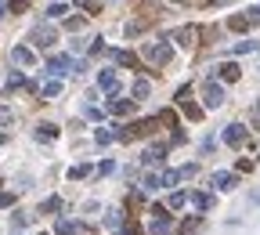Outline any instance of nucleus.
Instances as JSON below:
<instances>
[{
  "instance_id": "1",
  "label": "nucleus",
  "mask_w": 260,
  "mask_h": 235,
  "mask_svg": "<svg viewBox=\"0 0 260 235\" xmlns=\"http://www.w3.org/2000/svg\"><path fill=\"white\" fill-rule=\"evenodd\" d=\"M145 58L152 62V65H166V62L173 58V47L166 44V40H155V44H148V47H145Z\"/></svg>"
},
{
  "instance_id": "2",
  "label": "nucleus",
  "mask_w": 260,
  "mask_h": 235,
  "mask_svg": "<svg viewBox=\"0 0 260 235\" xmlns=\"http://www.w3.org/2000/svg\"><path fill=\"white\" fill-rule=\"evenodd\" d=\"M29 40H33L36 47H51L54 40H58V33H54V25H51V22H40V25H33Z\"/></svg>"
},
{
  "instance_id": "3",
  "label": "nucleus",
  "mask_w": 260,
  "mask_h": 235,
  "mask_svg": "<svg viewBox=\"0 0 260 235\" xmlns=\"http://www.w3.org/2000/svg\"><path fill=\"white\" fill-rule=\"evenodd\" d=\"M72 69H83V65H76L69 54H58V58L47 62V72H51V76H65V72H72Z\"/></svg>"
},
{
  "instance_id": "4",
  "label": "nucleus",
  "mask_w": 260,
  "mask_h": 235,
  "mask_svg": "<svg viewBox=\"0 0 260 235\" xmlns=\"http://www.w3.org/2000/svg\"><path fill=\"white\" fill-rule=\"evenodd\" d=\"M202 101H206V109H220V105H224V87H220V83H206Z\"/></svg>"
},
{
  "instance_id": "5",
  "label": "nucleus",
  "mask_w": 260,
  "mask_h": 235,
  "mask_svg": "<svg viewBox=\"0 0 260 235\" xmlns=\"http://www.w3.org/2000/svg\"><path fill=\"white\" fill-rule=\"evenodd\" d=\"M11 62L15 65H36V51L25 47V44H18V47H11Z\"/></svg>"
},
{
  "instance_id": "6",
  "label": "nucleus",
  "mask_w": 260,
  "mask_h": 235,
  "mask_svg": "<svg viewBox=\"0 0 260 235\" xmlns=\"http://www.w3.org/2000/svg\"><path fill=\"white\" fill-rule=\"evenodd\" d=\"M235 185H238V177L231 170H217V174H213V188H217V192H231Z\"/></svg>"
},
{
  "instance_id": "7",
  "label": "nucleus",
  "mask_w": 260,
  "mask_h": 235,
  "mask_svg": "<svg viewBox=\"0 0 260 235\" xmlns=\"http://www.w3.org/2000/svg\"><path fill=\"white\" fill-rule=\"evenodd\" d=\"M224 141H228V145H235V148L246 145V127L242 123H228L224 127Z\"/></svg>"
},
{
  "instance_id": "8",
  "label": "nucleus",
  "mask_w": 260,
  "mask_h": 235,
  "mask_svg": "<svg viewBox=\"0 0 260 235\" xmlns=\"http://www.w3.org/2000/svg\"><path fill=\"white\" fill-rule=\"evenodd\" d=\"M108 112H112V116H130V112H134V101H127V98H108V105H105Z\"/></svg>"
},
{
  "instance_id": "9",
  "label": "nucleus",
  "mask_w": 260,
  "mask_h": 235,
  "mask_svg": "<svg viewBox=\"0 0 260 235\" xmlns=\"http://www.w3.org/2000/svg\"><path fill=\"white\" fill-rule=\"evenodd\" d=\"M98 87H101V91H108V94H116V87H119L116 69H101V72H98Z\"/></svg>"
},
{
  "instance_id": "10",
  "label": "nucleus",
  "mask_w": 260,
  "mask_h": 235,
  "mask_svg": "<svg viewBox=\"0 0 260 235\" xmlns=\"http://www.w3.org/2000/svg\"><path fill=\"white\" fill-rule=\"evenodd\" d=\"M188 199H192V206H195V210H202V213H206L210 206H213V195H210V192H192Z\"/></svg>"
},
{
  "instance_id": "11",
  "label": "nucleus",
  "mask_w": 260,
  "mask_h": 235,
  "mask_svg": "<svg viewBox=\"0 0 260 235\" xmlns=\"http://www.w3.org/2000/svg\"><path fill=\"white\" fill-rule=\"evenodd\" d=\"M80 228H83V224L80 221H69V217H62L58 224H54V232H58V235H76Z\"/></svg>"
},
{
  "instance_id": "12",
  "label": "nucleus",
  "mask_w": 260,
  "mask_h": 235,
  "mask_svg": "<svg viewBox=\"0 0 260 235\" xmlns=\"http://www.w3.org/2000/svg\"><path fill=\"white\" fill-rule=\"evenodd\" d=\"M163 159H166V152H163V148H159V145H155V148H148V152L141 156V163H145V166H148V163H152V166H159V163H163Z\"/></svg>"
},
{
  "instance_id": "13",
  "label": "nucleus",
  "mask_w": 260,
  "mask_h": 235,
  "mask_svg": "<svg viewBox=\"0 0 260 235\" xmlns=\"http://www.w3.org/2000/svg\"><path fill=\"white\" fill-rule=\"evenodd\" d=\"M130 91H134V101H141V98H148V94H152V83L141 76V80H134V87H130Z\"/></svg>"
},
{
  "instance_id": "14",
  "label": "nucleus",
  "mask_w": 260,
  "mask_h": 235,
  "mask_svg": "<svg viewBox=\"0 0 260 235\" xmlns=\"http://www.w3.org/2000/svg\"><path fill=\"white\" fill-rule=\"evenodd\" d=\"M36 138H40V141H54V138H58V127H54V123H40V127H36Z\"/></svg>"
},
{
  "instance_id": "15",
  "label": "nucleus",
  "mask_w": 260,
  "mask_h": 235,
  "mask_svg": "<svg viewBox=\"0 0 260 235\" xmlns=\"http://www.w3.org/2000/svg\"><path fill=\"white\" fill-rule=\"evenodd\" d=\"M217 69H220V80H228V83L238 80V65L235 62H224V65H217Z\"/></svg>"
},
{
  "instance_id": "16",
  "label": "nucleus",
  "mask_w": 260,
  "mask_h": 235,
  "mask_svg": "<svg viewBox=\"0 0 260 235\" xmlns=\"http://www.w3.org/2000/svg\"><path fill=\"white\" fill-rule=\"evenodd\" d=\"M199 228H202V217H188V221L181 224V235H195Z\"/></svg>"
},
{
  "instance_id": "17",
  "label": "nucleus",
  "mask_w": 260,
  "mask_h": 235,
  "mask_svg": "<svg viewBox=\"0 0 260 235\" xmlns=\"http://www.w3.org/2000/svg\"><path fill=\"white\" fill-rule=\"evenodd\" d=\"M228 25H231V29H235V33H246V29H249L246 15H231V18H228Z\"/></svg>"
},
{
  "instance_id": "18",
  "label": "nucleus",
  "mask_w": 260,
  "mask_h": 235,
  "mask_svg": "<svg viewBox=\"0 0 260 235\" xmlns=\"http://www.w3.org/2000/svg\"><path fill=\"white\" fill-rule=\"evenodd\" d=\"M62 94V80H47L43 83V98H58Z\"/></svg>"
},
{
  "instance_id": "19",
  "label": "nucleus",
  "mask_w": 260,
  "mask_h": 235,
  "mask_svg": "<svg viewBox=\"0 0 260 235\" xmlns=\"http://www.w3.org/2000/svg\"><path fill=\"white\" fill-rule=\"evenodd\" d=\"M116 138H119V130H105V127H101L98 134H94V141H98V145H108V141H116Z\"/></svg>"
},
{
  "instance_id": "20",
  "label": "nucleus",
  "mask_w": 260,
  "mask_h": 235,
  "mask_svg": "<svg viewBox=\"0 0 260 235\" xmlns=\"http://www.w3.org/2000/svg\"><path fill=\"white\" fill-rule=\"evenodd\" d=\"M54 210H62V199H58V195H51V199L40 203V213H54Z\"/></svg>"
},
{
  "instance_id": "21",
  "label": "nucleus",
  "mask_w": 260,
  "mask_h": 235,
  "mask_svg": "<svg viewBox=\"0 0 260 235\" xmlns=\"http://www.w3.org/2000/svg\"><path fill=\"white\" fill-rule=\"evenodd\" d=\"M159 181H163V188H173V185L181 181V174H177V170H163V174H159Z\"/></svg>"
},
{
  "instance_id": "22",
  "label": "nucleus",
  "mask_w": 260,
  "mask_h": 235,
  "mask_svg": "<svg viewBox=\"0 0 260 235\" xmlns=\"http://www.w3.org/2000/svg\"><path fill=\"white\" fill-rule=\"evenodd\" d=\"M249 51H260V44L257 40H238L235 44V54H249Z\"/></svg>"
},
{
  "instance_id": "23",
  "label": "nucleus",
  "mask_w": 260,
  "mask_h": 235,
  "mask_svg": "<svg viewBox=\"0 0 260 235\" xmlns=\"http://www.w3.org/2000/svg\"><path fill=\"white\" fill-rule=\"evenodd\" d=\"M184 203H188V195H184V192H173L170 199H166V206H170V210H181Z\"/></svg>"
},
{
  "instance_id": "24",
  "label": "nucleus",
  "mask_w": 260,
  "mask_h": 235,
  "mask_svg": "<svg viewBox=\"0 0 260 235\" xmlns=\"http://www.w3.org/2000/svg\"><path fill=\"white\" fill-rule=\"evenodd\" d=\"M105 224H108V228H119V224H123V210H108L105 213Z\"/></svg>"
},
{
  "instance_id": "25",
  "label": "nucleus",
  "mask_w": 260,
  "mask_h": 235,
  "mask_svg": "<svg viewBox=\"0 0 260 235\" xmlns=\"http://www.w3.org/2000/svg\"><path fill=\"white\" fill-rule=\"evenodd\" d=\"M145 192H155V188H163V181H159V174H145Z\"/></svg>"
},
{
  "instance_id": "26",
  "label": "nucleus",
  "mask_w": 260,
  "mask_h": 235,
  "mask_svg": "<svg viewBox=\"0 0 260 235\" xmlns=\"http://www.w3.org/2000/svg\"><path fill=\"white\" fill-rule=\"evenodd\" d=\"M69 15V4H51L47 7V18H65Z\"/></svg>"
},
{
  "instance_id": "27",
  "label": "nucleus",
  "mask_w": 260,
  "mask_h": 235,
  "mask_svg": "<svg viewBox=\"0 0 260 235\" xmlns=\"http://www.w3.org/2000/svg\"><path fill=\"white\" fill-rule=\"evenodd\" d=\"M195 33H199L195 25H184V29H177V40H181V44H195V40H192Z\"/></svg>"
},
{
  "instance_id": "28",
  "label": "nucleus",
  "mask_w": 260,
  "mask_h": 235,
  "mask_svg": "<svg viewBox=\"0 0 260 235\" xmlns=\"http://www.w3.org/2000/svg\"><path fill=\"white\" fill-rule=\"evenodd\" d=\"M112 58H116L119 65H137V58H134L130 51H112Z\"/></svg>"
},
{
  "instance_id": "29",
  "label": "nucleus",
  "mask_w": 260,
  "mask_h": 235,
  "mask_svg": "<svg viewBox=\"0 0 260 235\" xmlns=\"http://www.w3.org/2000/svg\"><path fill=\"white\" fill-rule=\"evenodd\" d=\"M87 174H90V166H87V163H80V166H72V170H69L72 181H80V177H87Z\"/></svg>"
},
{
  "instance_id": "30",
  "label": "nucleus",
  "mask_w": 260,
  "mask_h": 235,
  "mask_svg": "<svg viewBox=\"0 0 260 235\" xmlns=\"http://www.w3.org/2000/svg\"><path fill=\"white\" fill-rule=\"evenodd\" d=\"M112 170H116V159H105V163H101V166H98V174H101V177H108V174H112Z\"/></svg>"
},
{
  "instance_id": "31",
  "label": "nucleus",
  "mask_w": 260,
  "mask_h": 235,
  "mask_svg": "<svg viewBox=\"0 0 260 235\" xmlns=\"http://www.w3.org/2000/svg\"><path fill=\"white\" fill-rule=\"evenodd\" d=\"M7 206H15V192H0V210H7Z\"/></svg>"
},
{
  "instance_id": "32",
  "label": "nucleus",
  "mask_w": 260,
  "mask_h": 235,
  "mask_svg": "<svg viewBox=\"0 0 260 235\" xmlns=\"http://www.w3.org/2000/svg\"><path fill=\"white\" fill-rule=\"evenodd\" d=\"M246 22H249V25H260V7H249V11H246Z\"/></svg>"
},
{
  "instance_id": "33",
  "label": "nucleus",
  "mask_w": 260,
  "mask_h": 235,
  "mask_svg": "<svg viewBox=\"0 0 260 235\" xmlns=\"http://www.w3.org/2000/svg\"><path fill=\"white\" fill-rule=\"evenodd\" d=\"M195 170H199V166H195V163H188V166H181L177 174H181V181H184V177H195Z\"/></svg>"
},
{
  "instance_id": "34",
  "label": "nucleus",
  "mask_w": 260,
  "mask_h": 235,
  "mask_svg": "<svg viewBox=\"0 0 260 235\" xmlns=\"http://www.w3.org/2000/svg\"><path fill=\"white\" fill-rule=\"evenodd\" d=\"M184 112H188L192 119H199V116H202V109H199V105H184Z\"/></svg>"
},
{
  "instance_id": "35",
  "label": "nucleus",
  "mask_w": 260,
  "mask_h": 235,
  "mask_svg": "<svg viewBox=\"0 0 260 235\" xmlns=\"http://www.w3.org/2000/svg\"><path fill=\"white\" fill-rule=\"evenodd\" d=\"M119 235H141V228H137V224H127V228L119 232Z\"/></svg>"
},
{
  "instance_id": "36",
  "label": "nucleus",
  "mask_w": 260,
  "mask_h": 235,
  "mask_svg": "<svg viewBox=\"0 0 260 235\" xmlns=\"http://www.w3.org/2000/svg\"><path fill=\"white\" fill-rule=\"evenodd\" d=\"M4 11H7V7H4V4H0V15H4Z\"/></svg>"
},
{
  "instance_id": "37",
  "label": "nucleus",
  "mask_w": 260,
  "mask_h": 235,
  "mask_svg": "<svg viewBox=\"0 0 260 235\" xmlns=\"http://www.w3.org/2000/svg\"><path fill=\"white\" fill-rule=\"evenodd\" d=\"M0 145H4V134H0Z\"/></svg>"
}]
</instances>
